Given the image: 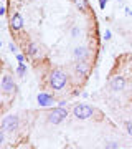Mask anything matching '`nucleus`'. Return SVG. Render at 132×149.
<instances>
[{
  "instance_id": "18",
  "label": "nucleus",
  "mask_w": 132,
  "mask_h": 149,
  "mask_svg": "<svg viewBox=\"0 0 132 149\" xmlns=\"http://www.w3.org/2000/svg\"><path fill=\"white\" fill-rule=\"evenodd\" d=\"M2 143H3V133L0 131V146H2Z\"/></svg>"
},
{
  "instance_id": "9",
  "label": "nucleus",
  "mask_w": 132,
  "mask_h": 149,
  "mask_svg": "<svg viewBox=\"0 0 132 149\" xmlns=\"http://www.w3.org/2000/svg\"><path fill=\"white\" fill-rule=\"evenodd\" d=\"M74 56L78 60H84L86 56H88V52H86L84 47H78L76 50H74Z\"/></svg>"
},
{
  "instance_id": "8",
  "label": "nucleus",
  "mask_w": 132,
  "mask_h": 149,
  "mask_svg": "<svg viewBox=\"0 0 132 149\" xmlns=\"http://www.w3.org/2000/svg\"><path fill=\"white\" fill-rule=\"evenodd\" d=\"M10 25H12V28H13V30H20V28L23 27V18H21L20 13H15V15L12 17Z\"/></svg>"
},
{
  "instance_id": "16",
  "label": "nucleus",
  "mask_w": 132,
  "mask_h": 149,
  "mask_svg": "<svg viewBox=\"0 0 132 149\" xmlns=\"http://www.w3.org/2000/svg\"><path fill=\"white\" fill-rule=\"evenodd\" d=\"M127 133H129V136H132V123L127 124Z\"/></svg>"
},
{
  "instance_id": "6",
  "label": "nucleus",
  "mask_w": 132,
  "mask_h": 149,
  "mask_svg": "<svg viewBox=\"0 0 132 149\" xmlns=\"http://www.w3.org/2000/svg\"><path fill=\"white\" fill-rule=\"evenodd\" d=\"M111 88H112L114 91H122L124 88H126V80H124L122 76H116V78H112Z\"/></svg>"
},
{
  "instance_id": "7",
  "label": "nucleus",
  "mask_w": 132,
  "mask_h": 149,
  "mask_svg": "<svg viewBox=\"0 0 132 149\" xmlns=\"http://www.w3.org/2000/svg\"><path fill=\"white\" fill-rule=\"evenodd\" d=\"M53 98L50 95H45V93H40L38 95V104L40 106H50V104H53Z\"/></svg>"
},
{
  "instance_id": "5",
  "label": "nucleus",
  "mask_w": 132,
  "mask_h": 149,
  "mask_svg": "<svg viewBox=\"0 0 132 149\" xmlns=\"http://www.w3.org/2000/svg\"><path fill=\"white\" fill-rule=\"evenodd\" d=\"M2 90L5 91V93H12V91L15 90V85H13V78L12 76H3V80H2Z\"/></svg>"
},
{
  "instance_id": "2",
  "label": "nucleus",
  "mask_w": 132,
  "mask_h": 149,
  "mask_svg": "<svg viewBox=\"0 0 132 149\" xmlns=\"http://www.w3.org/2000/svg\"><path fill=\"white\" fill-rule=\"evenodd\" d=\"M66 116H68V111H66L63 106H59V108H56V109H53V111L48 114V121L53 123V124H58V123H61Z\"/></svg>"
},
{
  "instance_id": "4",
  "label": "nucleus",
  "mask_w": 132,
  "mask_h": 149,
  "mask_svg": "<svg viewBox=\"0 0 132 149\" xmlns=\"http://www.w3.org/2000/svg\"><path fill=\"white\" fill-rule=\"evenodd\" d=\"M3 129L5 131H13V129L18 128V118L17 116H7L5 119H3Z\"/></svg>"
},
{
  "instance_id": "1",
  "label": "nucleus",
  "mask_w": 132,
  "mask_h": 149,
  "mask_svg": "<svg viewBox=\"0 0 132 149\" xmlns=\"http://www.w3.org/2000/svg\"><path fill=\"white\" fill-rule=\"evenodd\" d=\"M66 81H68L66 74H64L63 71H59V70H55V71L51 73V76H50V83H51V86L55 88V90H61V88H64Z\"/></svg>"
},
{
  "instance_id": "3",
  "label": "nucleus",
  "mask_w": 132,
  "mask_h": 149,
  "mask_svg": "<svg viewBox=\"0 0 132 149\" xmlns=\"http://www.w3.org/2000/svg\"><path fill=\"white\" fill-rule=\"evenodd\" d=\"M74 116L78 119H88L89 116H93V108L88 104H78L74 108Z\"/></svg>"
},
{
  "instance_id": "11",
  "label": "nucleus",
  "mask_w": 132,
  "mask_h": 149,
  "mask_svg": "<svg viewBox=\"0 0 132 149\" xmlns=\"http://www.w3.org/2000/svg\"><path fill=\"white\" fill-rule=\"evenodd\" d=\"M76 68H78V71H79L81 74H86V73H88V65H86L84 61H79Z\"/></svg>"
},
{
  "instance_id": "14",
  "label": "nucleus",
  "mask_w": 132,
  "mask_h": 149,
  "mask_svg": "<svg viewBox=\"0 0 132 149\" xmlns=\"http://www.w3.org/2000/svg\"><path fill=\"white\" fill-rule=\"evenodd\" d=\"M106 148H119L117 143H106Z\"/></svg>"
},
{
  "instance_id": "19",
  "label": "nucleus",
  "mask_w": 132,
  "mask_h": 149,
  "mask_svg": "<svg viewBox=\"0 0 132 149\" xmlns=\"http://www.w3.org/2000/svg\"><path fill=\"white\" fill-rule=\"evenodd\" d=\"M17 60L18 61H23V55H17Z\"/></svg>"
},
{
  "instance_id": "12",
  "label": "nucleus",
  "mask_w": 132,
  "mask_h": 149,
  "mask_svg": "<svg viewBox=\"0 0 132 149\" xmlns=\"http://www.w3.org/2000/svg\"><path fill=\"white\" fill-rule=\"evenodd\" d=\"M17 73L20 74V76H23V74L26 73V68H25V65H23V63H21L20 66H18V70H17Z\"/></svg>"
},
{
  "instance_id": "17",
  "label": "nucleus",
  "mask_w": 132,
  "mask_h": 149,
  "mask_svg": "<svg viewBox=\"0 0 132 149\" xmlns=\"http://www.w3.org/2000/svg\"><path fill=\"white\" fill-rule=\"evenodd\" d=\"M104 38H106V40H109V38H111V32H109V30H106V33H104Z\"/></svg>"
},
{
  "instance_id": "10",
  "label": "nucleus",
  "mask_w": 132,
  "mask_h": 149,
  "mask_svg": "<svg viewBox=\"0 0 132 149\" xmlns=\"http://www.w3.org/2000/svg\"><path fill=\"white\" fill-rule=\"evenodd\" d=\"M73 3L76 7H79V10H86L88 8V2L86 0H73Z\"/></svg>"
},
{
  "instance_id": "15",
  "label": "nucleus",
  "mask_w": 132,
  "mask_h": 149,
  "mask_svg": "<svg viewBox=\"0 0 132 149\" xmlns=\"http://www.w3.org/2000/svg\"><path fill=\"white\" fill-rule=\"evenodd\" d=\"M106 3H107V0H99V7L101 8H106Z\"/></svg>"
},
{
  "instance_id": "20",
  "label": "nucleus",
  "mask_w": 132,
  "mask_h": 149,
  "mask_svg": "<svg viewBox=\"0 0 132 149\" xmlns=\"http://www.w3.org/2000/svg\"><path fill=\"white\" fill-rule=\"evenodd\" d=\"M3 13H5V8H3V7H0V15H3Z\"/></svg>"
},
{
  "instance_id": "13",
  "label": "nucleus",
  "mask_w": 132,
  "mask_h": 149,
  "mask_svg": "<svg viewBox=\"0 0 132 149\" xmlns=\"http://www.w3.org/2000/svg\"><path fill=\"white\" fill-rule=\"evenodd\" d=\"M37 52H38V47L35 43H32V45H30V55H37Z\"/></svg>"
}]
</instances>
